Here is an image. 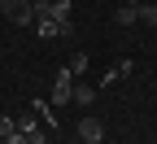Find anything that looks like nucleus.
<instances>
[{
    "mask_svg": "<svg viewBox=\"0 0 157 144\" xmlns=\"http://www.w3.org/2000/svg\"><path fill=\"white\" fill-rule=\"evenodd\" d=\"M0 13L13 26H31L35 22V0H0Z\"/></svg>",
    "mask_w": 157,
    "mask_h": 144,
    "instance_id": "nucleus-1",
    "label": "nucleus"
},
{
    "mask_svg": "<svg viewBox=\"0 0 157 144\" xmlns=\"http://www.w3.org/2000/svg\"><path fill=\"white\" fill-rule=\"evenodd\" d=\"M70 96H74V70H57V83H52V105H70Z\"/></svg>",
    "mask_w": 157,
    "mask_h": 144,
    "instance_id": "nucleus-2",
    "label": "nucleus"
},
{
    "mask_svg": "<svg viewBox=\"0 0 157 144\" xmlns=\"http://www.w3.org/2000/svg\"><path fill=\"white\" fill-rule=\"evenodd\" d=\"M105 127H101V118H78V140L83 144H101Z\"/></svg>",
    "mask_w": 157,
    "mask_h": 144,
    "instance_id": "nucleus-3",
    "label": "nucleus"
},
{
    "mask_svg": "<svg viewBox=\"0 0 157 144\" xmlns=\"http://www.w3.org/2000/svg\"><path fill=\"white\" fill-rule=\"evenodd\" d=\"M113 22H118V26H135V22H140V5H135V0L118 5V9H113Z\"/></svg>",
    "mask_w": 157,
    "mask_h": 144,
    "instance_id": "nucleus-4",
    "label": "nucleus"
},
{
    "mask_svg": "<svg viewBox=\"0 0 157 144\" xmlns=\"http://www.w3.org/2000/svg\"><path fill=\"white\" fill-rule=\"evenodd\" d=\"M96 100V88L83 83V79H74V96H70V105H92Z\"/></svg>",
    "mask_w": 157,
    "mask_h": 144,
    "instance_id": "nucleus-5",
    "label": "nucleus"
},
{
    "mask_svg": "<svg viewBox=\"0 0 157 144\" xmlns=\"http://www.w3.org/2000/svg\"><path fill=\"white\" fill-rule=\"evenodd\" d=\"M66 66L74 70V79H83V70H87V53H74V57L66 61Z\"/></svg>",
    "mask_w": 157,
    "mask_h": 144,
    "instance_id": "nucleus-6",
    "label": "nucleus"
},
{
    "mask_svg": "<svg viewBox=\"0 0 157 144\" xmlns=\"http://www.w3.org/2000/svg\"><path fill=\"white\" fill-rule=\"evenodd\" d=\"M140 22H148V26H157V5H140Z\"/></svg>",
    "mask_w": 157,
    "mask_h": 144,
    "instance_id": "nucleus-7",
    "label": "nucleus"
},
{
    "mask_svg": "<svg viewBox=\"0 0 157 144\" xmlns=\"http://www.w3.org/2000/svg\"><path fill=\"white\" fill-rule=\"evenodd\" d=\"M17 131V118H9V114H0V135H13Z\"/></svg>",
    "mask_w": 157,
    "mask_h": 144,
    "instance_id": "nucleus-8",
    "label": "nucleus"
},
{
    "mask_svg": "<svg viewBox=\"0 0 157 144\" xmlns=\"http://www.w3.org/2000/svg\"><path fill=\"white\" fill-rule=\"evenodd\" d=\"M5 144H31V140H26L22 131H13V135H5Z\"/></svg>",
    "mask_w": 157,
    "mask_h": 144,
    "instance_id": "nucleus-9",
    "label": "nucleus"
},
{
    "mask_svg": "<svg viewBox=\"0 0 157 144\" xmlns=\"http://www.w3.org/2000/svg\"><path fill=\"white\" fill-rule=\"evenodd\" d=\"M0 144H5V135H0Z\"/></svg>",
    "mask_w": 157,
    "mask_h": 144,
    "instance_id": "nucleus-10",
    "label": "nucleus"
},
{
    "mask_svg": "<svg viewBox=\"0 0 157 144\" xmlns=\"http://www.w3.org/2000/svg\"><path fill=\"white\" fill-rule=\"evenodd\" d=\"M35 5H39V0H35Z\"/></svg>",
    "mask_w": 157,
    "mask_h": 144,
    "instance_id": "nucleus-11",
    "label": "nucleus"
},
{
    "mask_svg": "<svg viewBox=\"0 0 157 144\" xmlns=\"http://www.w3.org/2000/svg\"><path fill=\"white\" fill-rule=\"evenodd\" d=\"M101 144H105V140H101Z\"/></svg>",
    "mask_w": 157,
    "mask_h": 144,
    "instance_id": "nucleus-12",
    "label": "nucleus"
}]
</instances>
